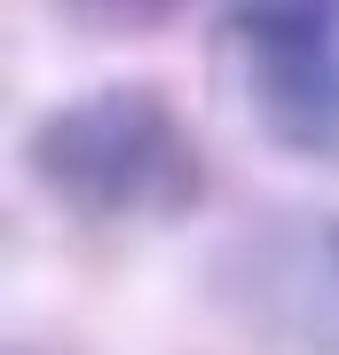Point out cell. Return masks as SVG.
Listing matches in <instances>:
<instances>
[{
  "label": "cell",
  "mask_w": 339,
  "mask_h": 355,
  "mask_svg": "<svg viewBox=\"0 0 339 355\" xmlns=\"http://www.w3.org/2000/svg\"><path fill=\"white\" fill-rule=\"evenodd\" d=\"M221 284L245 316L308 347H339V221H261L237 253H221Z\"/></svg>",
  "instance_id": "obj_2"
},
{
  "label": "cell",
  "mask_w": 339,
  "mask_h": 355,
  "mask_svg": "<svg viewBox=\"0 0 339 355\" xmlns=\"http://www.w3.org/2000/svg\"><path fill=\"white\" fill-rule=\"evenodd\" d=\"M237 40H331L339 0H221Z\"/></svg>",
  "instance_id": "obj_4"
},
{
  "label": "cell",
  "mask_w": 339,
  "mask_h": 355,
  "mask_svg": "<svg viewBox=\"0 0 339 355\" xmlns=\"http://www.w3.org/2000/svg\"><path fill=\"white\" fill-rule=\"evenodd\" d=\"M245 103L277 150L339 174V55L331 40H237Z\"/></svg>",
  "instance_id": "obj_3"
},
{
  "label": "cell",
  "mask_w": 339,
  "mask_h": 355,
  "mask_svg": "<svg viewBox=\"0 0 339 355\" xmlns=\"http://www.w3.org/2000/svg\"><path fill=\"white\" fill-rule=\"evenodd\" d=\"M55 8L87 32H150V24H166L174 0H55Z\"/></svg>",
  "instance_id": "obj_5"
},
{
  "label": "cell",
  "mask_w": 339,
  "mask_h": 355,
  "mask_svg": "<svg viewBox=\"0 0 339 355\" xmlns=\"http://www.w3.org/2000/svg\"><path fill=\"white\" fill-rule=\"evenodd\" d=\"M24 166L71 214H189L205 190V150L158 87H87L32 119Z\"/></svg>",
  "instance_id": "obj_1"
}]
</instances>
